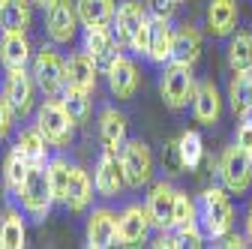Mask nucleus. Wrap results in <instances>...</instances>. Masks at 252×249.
<instances>
[{"instance_id": "nucleus-6", "label": "nucleus", "mask_w": 252, "mask_h": 249, "mask_svg": "<svg viewBox=\"0 0 252 249\" xmlns=\"http://www.w3.org/2000/svg\"><path fill=\"white\" fill-rule=\"evenodd\" d=\"M36 126H39V132L45 135V141L51 147H69L75 123H72L69 111L63 108L60 99H45L36 111Z\"/></svg>"}, {"instance_id": "nucleus-22", "label": "nucleus", "mask_w": 252, "mask_h": 249, "mask_svg": "<svg viewBox=\"0 0 252 249\" xmlns=\"http://www.w3.org/2000/svg\"><path fill=\"white\" fill-rule=\"evenodd\" d=\"M99 141L105 150L114 153H120V147L126 144V117L111 105L99 111Z\"/></svg>"}, {"instance_id": "nucleus-35", "label": "nucleus", "mask_w": 252, "mask_h": 249, "mask_svg": "<svg viewBox=\"0 0 252 249\" xmlns=\"http://www.w3.org/2000/svg\"><path fill=\"white\" fill-rule=\"evenodd\" d=\"M195 213H198V204L189 198V192L177 189V198H174V219H171V228L183 225V222H192L195 219Z\"/></svg>"}, {"instance_id": "nucleus-44", "label": "nucleus", "mask_w": 252, "mask_h": 249, "mask_svg": "<svg viewBox=\"0 0 252 249\" xmlns=\"http://www.w3.org/2000/svg\"><path fill=\"white\" fill-rule=\"evenodd\" d=\"M249 156H252V150H249Z\"/></svg>"}, {"instance_id": "nucleus-21", "label": "nucleus", "mask_w": 252, "mask_h": 249, "mask_svg": "<svg viewBox=\"0 0 252 249\" xmlns=\"http://www.w3.org/2000/svg\"><path fill=\"white\" fill-rule=\"evenodd\" d=\"M171 45H174V30L168 24V18H150V42H147V60L153 63H165L171 60Z\"/></svg>"}, {"instance_id": "nucleus-28", "label": "nucleus", "mask_w": 252, "mask_h": 249, "mask_svg": "<svg viewBox=\"0 0 252 249\" xmlns=\"http://www.w3.org/2000/svg\"><path fill=\"white\" fill-rule=\"evenodd\" d=\"M228 102L234 117H249L252 114V75L249 72H234L231 84H228Z\"/></svg>"}, {"instance_id": "nucleus-5", "label": "nucleus", "mask_w": 252, "mask_h": 249, "mask_svg": "<svg viewBox=\"0 0 252 249\" xmlns=\"http://www.w3.org/2000/svg\"><path fill=\"white\" fill-rule=\"evenodd\" d=\"M216 171L219 177H222V186L228 192H246L252 186V156L234 141L231 147L222 150V156H219L216 162Z\"/></svg>"}, {"instance_id": "nucleus-24", "label": "nucleus", "mask_w": 252, "mask_h": 249, "mask_svg": "<svg viewBox=\"0 0 252 249\" xmlns=\"http://www.w3.org/2000/svg\"><path fill=\"white\" fill-rule=\"evenodd\" d=\"M33 0H6L0 6V30L3 33H27L30 18H33Z\"/></svg>"}, {"instance_id": "nucleus-20", "label": "nucleus", "mask_w": 252, "mask_h": 249, "mask_svg": "<svg viewBox=\"0 0 252 249\" xmlns=\"http://www.w3.org/2000/svg\"><path fill=\"white\" fill-rule=\"evenodd\" d=\"M201 57V33L192 24H180L174 30V45H171V60L174 63L195 66Z\"/></svg>"}, {"instance_id": "nucleus-10", "label": "nucleus", "mask_w": 252, "mask_h": 249, "mask_svg": "<svg viewBox=\"0 0 252 249\" xmlns=\"http://www.w3.org/2000/svg\"><path fill=\"white\" fill-rule=\"evenodd\" d=\"M36 78L33 72L27 69H12L6 72V81H3V96L9 99L12 111L18 117H27L30 111H33V99H36Z\"/></svg>"}, {"instance_id": "nucleus-30", "label": "nucleus", "mask_w": 252, "mask_h": 249, "mask_svg": "<svg viewBox=\"0 0 252 249\" xmlns=\"http://www.w3.org/2000/svg\"><path fill=\"white\" fill-rule=\"evenodd\" d=\"M24 240H27V231H24L21 213L6 210L3 219H0V249H21Z\"/></svg>"}, {"instance_id": "nucleus-16", "label": "nucleus", "mask_w": 252, "mask_h": 249, "mask_svg": "<svg viewBox=\"0 0 252 249\" xmlns=\"http://www.w3.org/2000/svg\"><path fill=\"white\" fill-rule=\"evenodd\" d=\"M81 48L93 60H96L99 66H108L111 60L120 54V42L114 36V30H108V27H84V42H81Z\"/></svg>"}, {"instance_id": "nucleus-12", "label": "nucleus", "mask_w": 252, "mask_h": 249, "mask_svg": "<svg viewBox=\"0 0 252 249\" xmlns=\"http://www.w3.org/2000/svg\"><path fill=\"white\" fill-rule=\"evenodd\" d=\"M153 222L147 216V207L141 204H129L123 207V213L117 216V246H141L150 234Z\"/></svg>"}, {"instance_id": "nucleus-25", "label": "nucleus", "mask_w": 252, "mask_h": 249, "mask_svg": "<svg viewBox=\"0 0 252 249\" xmlns=\"http://www.w3.org/2000/svg\"><path fill=\"white\" fill-rule=\"evenodd\" d=\"M93 180H90V174L81 168V165H72V177H69V189H66V204L72 213H81V210H87L90 207V201H93Z\"/></svg>"}, {"instance_id": "nucleus-11", "label": "nucleus", "mask_w": 252, "mask_h": 249, "mask_svg": "<svg viewBox=\"0 0 252 249\" xmlns=\"http://www.w3.org/2000/svg\"><path fill=\"white\" fill-rule=\"evenodd\" d=\"M93 186L102 198H117L126 186V174H123V165H120V156L114 150H105L99 153L96 159V171H93Z\"/></svg>"}, {"instance_id": "nucleus-9", "label": "nucleus", "mask_w": 252, "mask_h": 249, "mask_svg": "<svg viewBox=\"0 0 252 249\" xmlns=\"http://www.w3.org/2000/svg\"><path fill=\"white\" fill-rule=\"evenodd\" d=\"M147 21H150L147 3H141V0H123V3L117 6V12H114V21H111V30H114L120 48H129L135 33Z\"/></svg>"}, {"instance_id": "nucleus-19", "label": "nucleus", "mask_w": 252, "mask_h": 249, "mask_svg": "<svg viewBox=\"0 0 252 249\" xmlns=\"http://www.w3.org/2000/svg\"><path fill=\"white\" fill-rule=\"evenodd\" d=\"M237 0H210L207 3V33L210 36H231L237 27Z\"/></svg>"}, {"instance_id": "nucleus-14", "label": "nucleus", "mask_w": 252, "mask_h": 249, "mask_svg": "<svg viewBox=\"0 0 252 249\" xmlns=\"http://www.w3.org/2000/svg\"><path fill=\"white\" fill-rule=\"evenodd\" d=\"M87 246L90 249H108L117 243V213L108 207H96L87 216V228H84Z\"/></svg>"}, {"instance_id": "nucleus-1", "label": "nucleus", "mask_w": 252, "mask_h": 249, "mask_svg": "<svg viewBox=\"0 0 252 249\" xmlns=\"http://www.w3.org/2000/svg\"><path fill=\"white\" fill-rule=\"evenodd\" d=\"M198 219H201V228L210 240H222L231 225H234V207L225 195V189L219 186H210V189L201 192V201H198Z\"/></svg>"}, {"instance_id": "nucleus-36", "label": "nucleus", "mask_w": 252, "mask_h": 249, "mask_svg": "<svg viewBox=\"0 0 252 249\" xmlns=\"http://www.w3.org/2000/svg\"><path fill=\"white\" fill-rule=\"evenodd\" d=\"M177 237H180V243L183 246H201L204 243V228L192 219V222H183V225H177Z\"/></svg>"}, {"instance_id": "nucleus-8", "label": "nucleus", "mask_w": 252, "mask_h": 249, "mask_svg": "<svg viewBox=\"0 0 252 249\" xmlns=\"http://www.w3.org/2000/svg\"><path fill=\"white\" fill-rule=\"evenodd\" d=\"M81 18L72 0H51L45 6V33L54 45H69L75 39Z\"/></svg>"}, {"instance_id": "nucleus-43", "label": "nucleus", "mask_w": 252, "mask_h": 249, "mask_svg": "<svg viewBox=\"0 0 252 249\" xmlns=\"http://www.w3.org/2000/svg\"><path fill=\"white\" fill-rule=\"evenodd\" d=\"M3 3H6V0H0V6H3Z\"/></svg>"}, {"instance_id": "nucleus-40", "label": "nucleus", "mask_w": 252, "mask_h": 249, "mask_svg": "<svg viewBox=\"0 0 252 249\" xmlns=\"http://www.w3.org/2000/svg\"><path fill=\"white\" fill-rule=\"evenodd\" d=\"M156 249H177V246H183L180 243V237L177 234H168V231H162L159 237H156V243H153Z\"/></svg>"}, {"instance_id": "nucleus-23", "label": "nucleus", "mask_w": 252, "mask_h": 249, "mask_svg": "<svg viewBox=\"0 0 252 249\" xmlns=\"http://www.w3.org/2000/svg\"><path fill=\"white\" fill-rule=\"evenodd\" d=\"M0 63L6 72L12 69H27L30 63V42L24 33H3L0 36Z\"/></svg>"}, {"instance_id": "nucleus-39", "label": "nucleus", "mask_w": 252, "mask_h": 249, "mask_svg": "<svg viewBox=\"0 0 252 249\" xmlns=\"http://www.w3.org/2000/svg\"><path fill=\"white\" fill-rule=\"evenodd\" d=\"M162 162H165V168H168L171 174H180L183 159H180V147H177V141H168V144H165V150H162Z\"/></svg>"}, {"instance_id": "nucleus-38", "label": "nucleus", "mask_w": 252, "mask_h": 249, "mask_svg": "<svg viewBox=\"0 0 252 249\" xmlns=\"http://www.w3.org/2000/svg\"><path fill=\"white\" fill-rule=\"evenodd\" d=\"M144 3H147L150 15H156V18H168V21H171V15H174L177 6H180V0H144Z\"/></svg>"}, {"instance_id": "nucleus-33", "label": "nucleus", "mask_w": 252, "mask_h": 249, "mask_svg": "<svg viewBox=\"0 0 252 249\" xmlns=\"http://www.w3.org/2000/svg\"><path fill=\"white\" fill-rule=\"evenodd\" d=\"M27 174H30V162L12 147V150L6 153V159H3V180H6V186H9L12 192H21Z\"/></svg>"}, {"instance_id": "nucleus-15", "label": "nucleus", "mask_w": 252, "mask_h": 249, "mask_svg": "<svg viewBox=\"0 0 252 249\" xmlns=\"http://www.w3.org/2000/svg\"><path fill=\"white\" fill-rule=\"evenodd\" d=\"M105 75H108V87H111V93L117 99H129L132 93L138 90V84H141L138 66L132 63L129 57H123V54H117L111 63L105 66Z\"/></svg>"}, {"instance_id": "nucleus-29", "label": "nucleus", "mask_w": 252, "mask_h": 249, "mask_svg": "<svg viewBox=\"0 0 252 249\" xmlns=\"http://www.w3.org/2000/svg\"><path fill=\"white\" fill-rule=\"evenodd\" d=\"M228 66L231 72H252V33L240 30L228 39Z\"/></svg>"}, {"instance_id": "nucleus-42", "label": "nucleus", "mask_w": 252, "mask_h": 249, "mask_svg": "<svg viewBox=\"0 0 252 249\" xmlns=\"http://www.w3.org/2000/svg\"><path fill=\"white\" fill-rule=\"evenodd\" d=\"M48 3H51V0H33V6H42V9H45Z\"/></svg>"}, {"instance_id": "nucleus-2", "label": "nucleus", "mask_w": 252, "mask_h": 249, "mask_svg": "<svg viewBox=\"0 0 252 249\" xmlns=\"http://www.w3.org/2000/svg\"><path fill=\"white\" fill-rule=\"evenodd\" d=\"M18 198H21V207H24V213L30 216V219L42 222L45 216H48V210L54 204V189H51L48 165L45 162L42 165H30V174H27V180L21 186Z\"/></svg>"}, {"instance_id": "nucleus-17", "label": "nucleus", "mask_w": 252, "mask_h": 249, "mask_svg": "<svg viewBox=\"0 0 252 249\" xmlns=\"http://www.w3.org/2000/svg\"><path fill=\"white\" fill-rule=\"evenodd\" d=\"M96 75H99V63H96V60H93L84 48L75 51V54L66 60V84H69V87H78V90L93 93V90H96Z\"/></svg>"}, {"instance_id": "nucleus-32", "label": "nucleus", "mask_w": 252, "mask_h": 249, "mask_svg": "<svg viewBox=\"0 0 252 249\" xmlns=\"http://www.w3.org/2000/svg\"><path fill=\"white\" fill-rule=\"evenodd\" d=\"M177 147H180V159H183V168H198L201 165V156H204V141L195 129H183L180 138H177Z\"/></svg>"}, {"instance_id": "nucleus-27", "label": "nucleus", "mask_w": 252, "mask_h": 249, "mask_svg": "<svg viewBox=\"0 0 252 249\" xmlns=\"http://www.w3.org/2000/svg\"><path fill=\"white\" fill-rule=\"evenodd\" d=\"M15 150L21 153V156H24L30 165H42V162H48V141H45V135L39 132V126H27V129H21V135H18V141H15Z\"/></svg>"}, {"instance_id": "nucleus-34", "label": "nucleus", "mask_w": 252, "mask_h": 249, "mask_svg": "<svg viewBox=\"0 0 252 249\" xmlns=\"http://www.w3.org/2000/svg\"><path fill=\"white\" fill-rule=\"evenodd\" d=\"M48 165V180H51V189H54V201H66V189H69V177H72V165L66 162V159H60V156H54V159H48L45 162Z\"/></svg>"}, {"instance_id": "nucleus-26", "label": "nucleus", "mask_w": 252, "mask_h": 249, "mask_svg": "<svg viewBox=\"0 0 252 249\" xmlns=\"http://www.w3.org/2000/svg\"><path fill=\"white\" fill-rule=\"evenodd\" d=\"M75 9L84 27H111L117 3L114 0H75Z\"/></svg>"}, {"instance_id": "nucleus-13", "label": "nucleus", "mask_w": 252, "mask_h": 249, "mask_svg": "<svg viewBox=\"0 0 252 249\" xmlns=\"http://www.w3.org/2000/svg\"><path fill=\"white\" fill-rule=\"evenodd\" d=\"M174 198H177V189L168 183V180H159V183H153L150 186V192H147V216H150V222L153 228H171V219H174Z\"/></svg>"}, {"instance_id": "nucleus-4", "label": "nucleus", "mask_w": 252, "mask_h": 249, "mask_svg": "<svg viewBox=\"0 0 252 249\" xmlns=\"http://www.w3.org/2000/svg\"><path fill=\"white\" fill-rule=\"evenodd\" d=\"M33 78L36 87L45 93V99H60V93L66 90V60L51 45L39 48L33 57Z\"/></svg>"}, {"instance_id": "nucleus-45", "label": "nucleus", "mask_w": 252, "mask_h": 249, "mask_svg": "<svg viewBox=\"0 0 252 249\" xmlns=\"http://www.w3.org/2000/svg\"><path fill=\"white\" fill-rule=\"evenodd\" d=\"M249 117H252V114H249Z\"/></svg>"}, {"instance_id": "nucleus-41", "label": "nucleus", "mask_w": 252, "mask_h": 249, "mask_svg": "<svg viewBox=\"0 0 252 249\" xmlns=\"http://www.w3.org/2000/svg\"><path fill=\"white\" fill-rule=\"evenodd\" d=\"M246 240L252 243V204H249V213H246Z\"/></svg>"}, {"instance_id": "nucleus-37", "label": "nucleus", "mask_w": 252, "mask_h": 249, "mask_svg": "<svg viewBox=\"0 0 252 249\" xmlns=\"http://www.w3.org/2000/svg\"><path fill=\"white\" fill-rule=\"evenodd\" d=\"M15 120H18V114L12 111V105H9V99L0 93V141H3L9 132H12V126H15Z\"/></svg>"}, {"instance_id": "nucleus-7", "label": "nucleus", "mask_w": 252, "mask_h": 249, "mask_svg": "<svg viewBox=\"0 0 252 249\" xmlns=\"http://www.w3.org/2000/svg\"><path fill=\"white\" fill-rule=\"evenodd\" d=\"M120 165H123V174H126V186L129 189H141V186L150 183L153 177V153L150 147L141 141V138H126V144L120 147Z\"/></svg>"}, {"instance_id": "nucleus-3", "label": "nucleus", "mask_w": 252, "mask_h": 249, "mask_svg": "<svg viewBox=\"0 0 252 249\" xmlns=\"http://www.w3.org/2000/svg\"><path fill=\"white\" fill-rule=\"evenodd\" d=\"M195 87L198 84H195L192 66H186V63H174L171 60L159 75V96L171 111H183L186 105H192Z\"/></svg>"}, {"instance_id": "nucleus-31", "label": "nucleus", "mask_w": 252, "mask_h": 249, "mask_svg": "<svg viewBox=\"0 0 252 249\" xmlns=\"http://www.w3.org/2000/svg\"><path fill=\"white\" fill-rule=\"evenodd\" d=\"M60 102H63V108L69 111V117H72L75 126H78V123H87L90 108H93L87 90H78V87H69V84H66V90L60 93Z\"/></svg>"}, {"instance_id": "nucleus-46", "label": "nucleus", "mask_w": 252, "mask_h": 249, "mask_svg": "<svg viewBox=\"0 0 252 249\" xmlns=\"http://www.w3.org/2000/svg\"><path fill=\"white\" fill-rule=\"evenodd\" d=\"M249 75H252V72H249Z\"/></svg>"}, {"instance_id": "nucleus-18", "label": "nucleus", "mask_w": 252, "mask_h": 249, "mask_svg": "<svg viewBox=\"0 0 252 249\" xmlns=\"http://www.w3.org/2000/svg\"><path fill=\"white\" fill-rule=\"evenodd\" d=\"M192 114L201 126H213L219 123V114H222V96L213 81H201L195 87V96H192Z\"/></svg>"}]
</instances>
